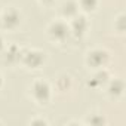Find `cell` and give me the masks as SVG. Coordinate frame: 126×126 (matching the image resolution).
Wrapping results in <instances>:
<instances>
[{
  "label": "cell",
  "instance_id": "cell-1",
  "mask_svg": "<svg viewBox=\"0 0 126 126\" xmlns=\"http://www.w3.org/2000/svg\"><path fill=\"white\" fill-rule=\"evenodd\" d=\"M31 94L33 98L39 102V104H46L50 99V88L46 82L43 80H37L33 83L31 86Z\"/></svg>",
  "mask_w": 126,
  "mask_h": 126
},
{
  "label": "cell",
  "instance_id": "cell-2",
  "mask_svg": "<svg viewBox=\"0 0 126 126\" xmlns=\"http://www.w3.org/2000/svg\"><path fill=\"white\" fill-rule=\"evenodd\" d=\"M107 61H108V53L105 50L95 49V50H92V52L88 53V64L91 67H95V68L104 67Z\"/></svg>",
  "mask_w": 126,
  "mask_h": 126
},
{
  "label": "cell",
  "instance_id": "cell-3",
  "mask_svg": "<svg viewBox=\"0 0 126 126\" xmlns=\"http://www.w3.org/2000/svg\"><path fill=\"white\" fill-rule=\"evenodd\" d=\"M70 33V28L61 21H56V22H52L50 27H49V34L53 40H64Z\"/></svg>",
  "mask_w": 126,
  "mask_h": 126
},
{
  "label": "cell",
  "instance_id": "cell-4",
  "mask_svg": "<svg viewBox=\"0 0 126 126\" xmlns=\"http://www.w3.org/2000/svg\"><path fill=\"white\" fill-rule=\"evenodd\" d=\"M19 21H21V15L15 9H9L2 16V25L5 28H15L19 24Z\"/></svg>",
  "mask_w": 126,
  "mask_h": 126
},
{
  "label": "cell",
  "instance_id": "cell-5",
  "mask_svg": "<svg viewBox=\"0 0 126 126\" xmlns=\"http://www.w3.org/2000/svg\"><path fill=\"white\" fill-rule=\"evenodd\" d=\"M22 61H24V64H25V65H28V67H31V68H36V67H39L42 62L45 61V56H43L42 52H37V50H28V52L24 55Z\"/></svg>",
  "mask_w": 126,
  "mask_h": 126
},
{
  "label": "cell",
  "instance_id": "cell-6",
  "mask_svg": "<svg viewBox=\"0 0 126 126\" xmlns=\"http://www.w3.org/2000/svg\"><path fill=\"white\" fill-rule=\"evenodd\" d=\"M88 28V21L85 16H74L73 22H71V27L70 30L76 34V36H82Z\"/></svg>",
  "mask_w": 126,
  "mask_h": 126
},
{
  "label": "cell",
  "instance_id": "cell-7",
  "mask_svg": "<svg viewBox=\"0 0 126 126\" xmlns=\"http://www.w3.org/2000/svg\"><path fill=\"white\" fill-rule=\"evenodd\" d=\"M122 92H123V82H122V80H114V82L110 83L108 94H110L111 96H114V98H116V96H120Z\"/></svg>",
  "mask_w": 126,
  "mask_h": 126
},
{
  "label": "cell",
  "instance_id": "cell-8",
  "mask_svg": "<svg viewBox=\"0 0 126 126\" xmlns=\"http://www.w3.org/2000/svg\"><path fill=\"white\" fill-rule=\"evenodd\" d=\"M62 14L65 16H76L77 15V3L74 2H67L62 5Z\"/></svg>",
  "mask_w": 126,
  "mask_h": 126
},
{
  "label": "cell",
  "instance_id": "cell-9",
  "mask_svg": "<svg viewBox=\"0 0 126 126\" xmlns=\"http://www.w3.org/2000/svg\"><path fill=\"white\" fill-rule=\"evenodd\" d=\"M79 3L85 11H94L98 5V0H80Z\"/></svg>",
  "mask_w": 126,
  "mask_h": 126
},
{
  "label": "cell",
  "instance_id": "cell-10",
  "mask_svg": "<svg viewBox=\"0 0 126 126\" xmlns=\"http://www.w3.org/2000/svg\"><path fill=\"white\" fill-rule=\"evenodd\" d=\"M3 47H5V43H3V39H2V37H0V52H2V50H3Z\"/></svg>",
  "mask_w": 126,
  "mask_h": 126
},
{
  "label": "cell",
  "instance_id": "cell-11",
  "mask_svg": "<svg viewBox=\"0 0 126 126\" xmlns=\"http://www.w3.org/2000/svg\"><path fill=\"white\" fill-rule=\"evenodd\" d=\"M31 123H43V125H45L46 120H42V119H40V120H31Z\"/></svg>",
  "mask_w": 126,
  "mask_h": 126
},
{
  "label": "cell",
  "instance_id": "cell-12",
  "mask_svg": "<svg viewBox=\"0 0 126 126\" xmlns=\"http://www.w3.org/2000/svg\"><path fill=\"white\" fill-rule=\"evenodd\" d=\"M42 2H45V3H49V2H52V0H42Z\"/></svg>",
  "mask_w": 126,
  "mask_h": 126
},
{
  "label": "cell",
  "instance_id": "cell-13",
  "mask_svg": "<svg viewBox=\"0 0 126 126\" xmlns=\"http://www.w3.org/2000/svg\"><path fill=\"white\" fill-rule=\"evenodd\" d=\"M2 83H3V82H2V76H0V88H2Z\"/></svg>",
  "mask_w": 126,
  "mask_h": 126
}]
</instances>
